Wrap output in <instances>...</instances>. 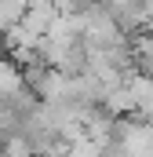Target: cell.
Returning a JSON list of instances; mask_svg holds the SVG:
<instances>
[{"instance_id":"1","label":"cell","mask_w":153,"mask_h":157,"mask_svg":"<svg viewBox=\"0 0 153 157\" xmlns=\"http://www.w3.org/2000/svg\"><path fill=\"white\" fill-rule=\"evenodd\" d=\"M113 143L128 157H153V124L142 117H117Z\"/></svg>"},{"instance_id":"2","label":"cell","mask_w":153,"mask_h":157,"mask_svg":"<svg viewBox=\"0 0 153 157\" xmlns=\"http://www.w3.org/2000/svg\"><path fill=\"white\" fill-rule=\"evenodd\" d=\"M128 88H131V95H135V117L153 121V77H146V73H131Z\"/></svg>"},{"instance_id":"3","label":"cell","mask_w":153,"mask_h":157,"mask_svg":"<svg viewBox=\"0 0 153 157\" xmlns=\"http://www.w3.org/2000/svg\"><path fill=\"white\" fill-rule=\"evenodd\" d=\"M131 44H135V66H139V73L153 77V37L150 33H139Z\"/></svg>"},{"instance_id":"4","label":"cell","mask_w":153,"mask_h":157,"mask_svg":"<svg viewBox=\"0 0 153 157\" xmlns=\"http://www.w3.org/2000/svg\"><path fill=\"white\" fill-rule=\"evenodd\" d=\"M0 157H37V154L22 135H11V139H0Z\"/></svg>"},{"instance_id":"5","label":"cell","mask_w":153,"mask_h":157,"mask_svg":"<svg viewBox=\"0 0 153 157\" xmlns=\"http://www.w3.org/2000/svg\"><path fill=\"white\" fill-rule=\"evenodd\" d=\"M102 150H106V146L84 139V143H73V146H69V157H102Z\"/></svg>"}]
</instances>
